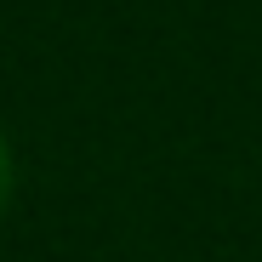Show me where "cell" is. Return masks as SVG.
I'll return each mask as SVG.
<instances>
[{
    "label": "cell",
    "instance_id": "cell-1",
    "mask_svg": "<svg viewBox=\"0 0 262 262\" xmlns=\"http://www.w3.org/2000/svg\"><path fill=\"white\" fill-rule=\"evenodd\" d=\"M12 200V148H6V131H0V211Z\"/></svg>",
    "mask_w": 262,
    "mask_h": 262
}]
</instances>
